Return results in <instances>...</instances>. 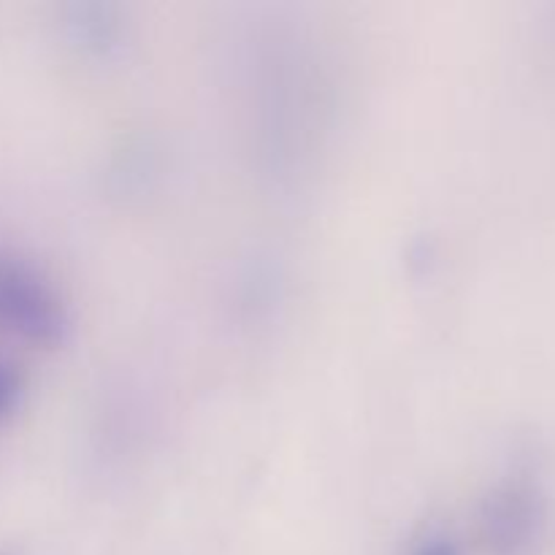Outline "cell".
Returning a JSON list of instances; mask_svg holds the SVG:
<instances>
[{
  "label": "cell",
  "instance_id": "4",
  "mask_svg": "<svg viewBox=\"0 0 555 555\" xmlns=\"http://www.w3.org/2000/svg\"><path fill=\"white\" fill-rule=\"evenodd\" d=\"M25 393L27 383L22 369L16 366V363L0 358V426H5V423L20 412Z\"/></svg>",
  "mask_w": 555,
  "mask_h": 555
},
{
  "label": "cell",
  "instance_id": "2",
  "mask_svg": "<svg viewBox=\"0 0 555 555\" xmlns=\"http://www.w3.org/2000/svg\"><path fill=\"white\" fill-rule=\"evenodd\" d=\"M480 526L491 555H537L551 529V502L531 477H507L482 502Z\"/></svg>",
  "mask_w": 555,
  "mask_h": 555
},
{
  "label": "cell",
  "instance_id": "3",
  "mask_svg": "<svg viewBox=\"0 0 555 555\" xmlns=\"http://www.w3.org/2000/svg\"><path fill=\"white\" fill-rule=\"evenodd\" d=\"M74 41L98 54H108V49L117 47V22H108L106 11L101 5H81L79 14L70 20Z\"/></svg>",
  "mask_w": 555,
  "mask_h": 555
},
{
  "label": "cell",
  "instance_id": "1",
  "mask_svg": "<svg viewBox=\"0 0 555 555\" xmlns=\"http://www.w3.org/2000/svg\"><path fill=\"white\" fill-rule=\"evenodd\" d=\"M74 328V312L57 287L27 260L0 255V331L38 350H60Z\"/></svg>",
  "mask_w": 555,
  "mask_h": 555
},
{
  "label": "cell",
  "instance_id": "5",
  "mask_svg": "<svg viewBox=\"0 0 555 555\" xmlns=\"http://www.w3.org/2000/svg\"><path fill=\"white\" fill-rule=\"evenodd\" d=\"M406 555H464L461 553L459 540L442 529H428L412 542L410 553Z\"/></svg>",
  "mask_w": 555,
  "mask_h": 555
}]
</instances>
